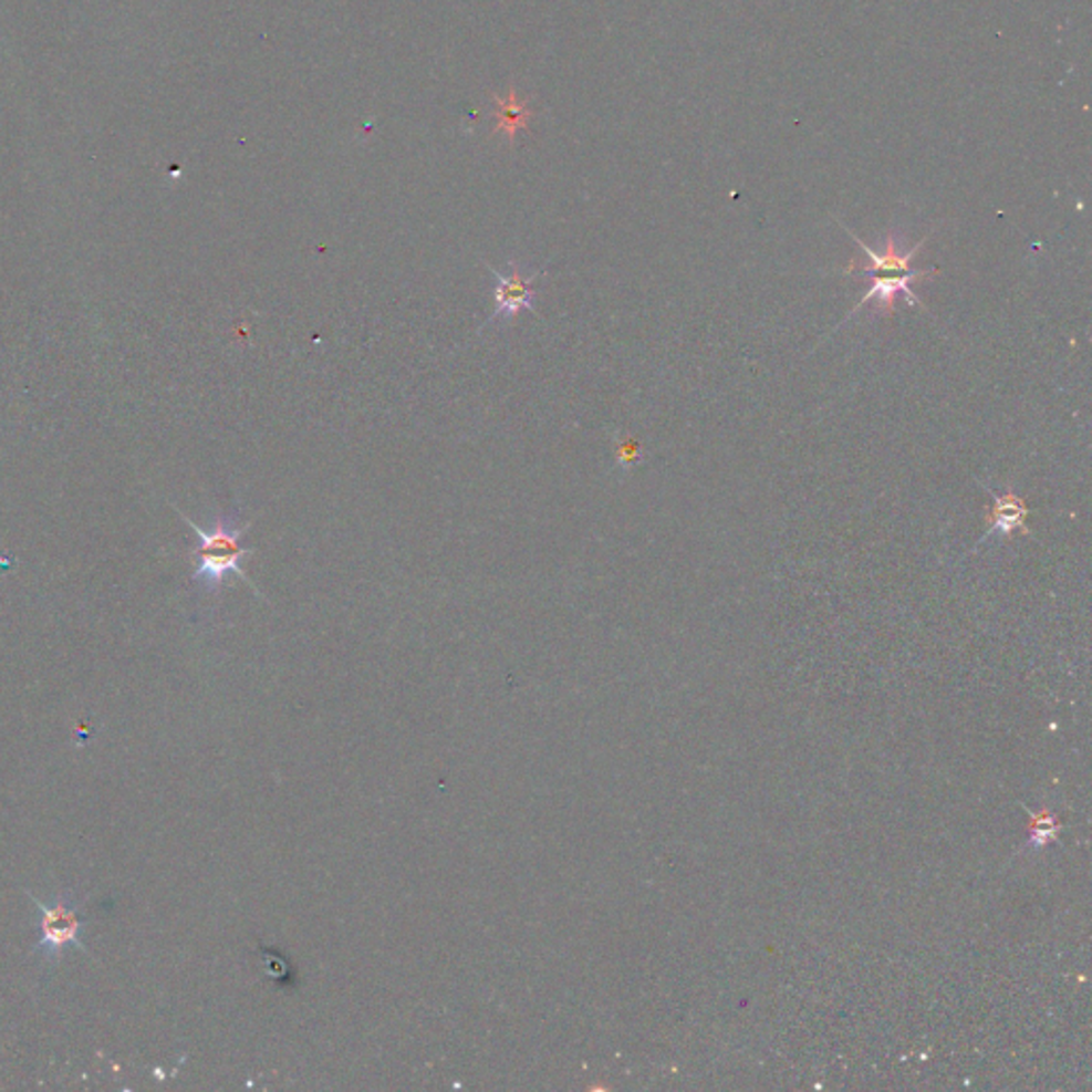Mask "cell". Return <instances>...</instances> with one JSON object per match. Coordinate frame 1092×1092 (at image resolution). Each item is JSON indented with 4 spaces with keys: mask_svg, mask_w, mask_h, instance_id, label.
Listing matches in <instances>:
<instances>
[{
    "mask_svg": "<svg viewBox=\"0 0 1092 1092\" xmlns=\"http://www.w3.org/2000/svg\"><path fill=\"white\" fill-rule=\"evenodd\" d=\"M843 229L847 231V236L854 237V241L862 248V252L866 254V263L852 261L850 266L845 267V273L850 275V273L860 271V273H864V275L871 278V287H869V291L864 293V297L857 301L854 312H857L869 301H877V308L886 316H894V312H896V297L898 295L907 297V301L912 305H922V301L912 291V284H914L915 280H922L926 275L939 273L937 267L935 269H914L912 267L915 254L926 243V239L917 241L912 250L905 252L894 237L887 236L886 241H884V252H877L871 246H866L860 237L854 236V231H850L847 227H843Z\"/></svg>",
    "mask_w": 1092,
    "mask_h": 1092,
    "instance_id": "6da1fadb",
    "label": "cell"
},
{
    "mask_svg": "<svg viewBox=\"0 0 1092 1092\" xmlns=\"http://www.w3.org/2000/svg\"><path fill=\"white\" fill-rule=\"evenodd\" d=\"M237 517H239L237 510L227 512V514H220L214 521V528L206 532L193 519H188V517L181 514V519L186 521V526L193 528L195 533H197V538H199V544L193 551V555L197 560L195 572H193V581L197 585H201L204 590L209 591V593H216V591L220 590L222 583L231 574H236L241 581L250 583L252 590H257L254 583L248 579V574L241 570V560L252 553V549H248V547L241 544V538H243V533L250 530V523L239 526L237 523Z\"/></svg>",
    "mask_w": 1092,
    "mask_h": 1092,
    "instance_id": "7a4b0ae2",
    "label": "cell"
},
{
    "mask_svg": "<svg viewBox=\"0 0 1092 1092\" xmlns=\"http://www.w3.org/2000/svg\"><path fill=\"white\" fill-rule=\"evenodd\" d=\"M30 901L37 905V909L43 914L41 919V939L34 945V951H41L45 960L59 963L64 947L75 945L86 951V945L80 942V930H82V919H80V903L73 901L69 894H60L52 903H41L29 894Z\"/></svg>",
    "mask_w": 1092,
    "mask_h": 1092,
    "instance_id": "3957f363",
    "label": "cell"
},
{
    "mask_svg": "<svg viewBox=\"0 0 1092 1092\" xmlns=\"http://www.w3.org/2000/svg\"><path fill=\"white\" fill-rule=\"evenodd\" d=\"M487 269L496 278V289H493L496 310H493V316L487 321V325H491L493 321L510 323L523 310L535 314V303H533L535 301V282L544 273V269L528 271L514 259H510L508 271H498L491 266H487Z\"/></svg>",
    "mask_w": 1092,
    "mask_h": 1092,
    "instance_id": "277c9868",
    "label": "cell"
},
{
    "mask_svg": "<svg viewBox=\"0 0 1092 1092\" xmlns=\"http://www.w3.org/2000/svg\"><path fill=\"white\" fill-rule=\"evenodd\" d=\"M990 491V489H988ZM995 503L986 508V526L988 532L1011 535V533H1031L1027 528V517L1029 508L1025 506V500L1018 498L1013 491H1007L1003 496L990 491Z\"/></svg>",
    "mask_w": 1092,
    "mask_h": 1092,
    "instance_id": "5b68a950",
    "label": "cell"
},
{
    "mask_svg": "<svg viewBox=\"0 0 1092 1092\" xmlns=\"http://www.w3.org/2000/svg\"><path fill=\"white\" fill-rule=\"evenodd\" d=\"M617 457H620V464H623V466H627L630 461L638 459V448H636V444L625 440V443L621 444L620 448H617Z\"/></svg>",
    "mask_w": 1092,
    "mask_h": 1092,
    "instance_id": "8992f818",
    "label": "cell"
}]
</instances>
